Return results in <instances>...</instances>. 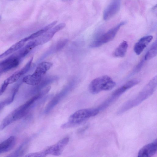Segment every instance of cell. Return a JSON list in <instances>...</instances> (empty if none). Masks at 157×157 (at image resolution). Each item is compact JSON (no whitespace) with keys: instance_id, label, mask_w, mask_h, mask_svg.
<instances>
[{"instance_id":"obj_1","label":"cell","mask_w":157,"mask_h":157,"mask_svg":"<svg viewBox=\"0 0 157 157\" xmlns=\"http://www.w3.org/2000/svg\"><path fill=\"white\" fill-rule=\"evenodd\" d=\"M157 76L154 77L135 97L127 101L121 107L118 112L121 114L139 105L151 95L157 86Z\"/></svg>"},{"instance_id":"obj_2","label":"cell","mask_w":157,"mask_h":157,"mask_svg":"<svg viewBox=\"0 0 157 157\" xmlns=\"http://www.w3.org/2000/svg\"><path fill=\"white\" fill-rule=\"evenodd\" d=\"M100 112L99 108L86 109L78 110L72 114L69 118L68 122L63 124L61 127L65 129L77 126L84 121L97 115Z\"/></svg>"},{"instance_id":"obj_3","label":"cell","mask_w":157,"mask_h":157,"mask_svg":"<svg viewBox=\"0 0 157 157\" xmlns=\"http://www.w3.org/2000/svg\"><path fill=\"white\" fill-rule=\"evenodd\" d=\"M53 65V64L51 62H44L40 63L32 74L27 76L23 78V82L32 86L39 85L46 72Z\"/></svg>"},{"instance_id":"obj_4","label":"cell","mask_w":157,"mask_h":157,"mask_svg":"<svg viewBox=\"0 0 157 157\" xmlns=\"http://www.w3.org/2000/svg\"><path fill=\"white\" fill-rule=\"evenodd\" d=\"M115 86V82L110 77L105 75L92 81L89 84V89L91 93L96 94L103 91L111 90Z\"/></svg>"},{"instance_id":"obj_5","label":"cell","mask_w":157,"mask_h":157,"mask_svg":"<svg viewBox=\"0 0 157 157\" xmlns=\"http://www.w3.org/2000/svg\"><path fill=\"white\" fill-rule=\"evenodd\" d=\"M139 82L140 80L138 79L131 80L115 90L112 93L110 97L109 98L98 108L100 111L104 110L109 106L126 91L137 85Z\"/></svg>"},{"instance_id":"obj_6","label":"cell","mask_w":157,"mask_h":157,"mask_svg":"<svg viewBox=\"0 0 157 157\" xmlns=\"http://www.w3.org/2000/svg\"><path fill=\"white\" fill-rule=\"evenodd\" d=\"M125 24V22L120 23L106 33L99 36L91 43L90 47L98 48L112 40L120 28Z\"/></svg>"},{"instance_id":"obj_7","label":"cell","mask_w":157,"mask_h":157,"mask_svg":"<svg viewBox=\"0 0 157 157\" xmlns=\"http://www.w3.org/2000/svg\"><path fill=\"white\" fill-rule=\"evenodd\" d=\"M69 141V138H65L43 151L46 155L50 154L55 156H60L63 152Z\"/></svg>"},{"instance_id":"obj_8","label":"cell","mask_w":157,"mask_h":157,"mask_svg":"<svg viewBox=\"0 0 157 157\" xmlns=\"http://www.w3.org/2000/svg\"><path fill=\"white\" fill-rule=\"evenodd\" d=\"M21 60L15 53L0 63V75L17 67Z\"/></svg>"},{"instance_id":"obj_9","label":"cell","mask_w":157,"mask_h":157,"mask_svg":"<svg viewBox=\"0 0 157 157\" xmlns=\"http://www.w3.org/2000/svg\"><path fill=\"white\" fill-rule=\"evenodd\" d=\"M65 23H62L48 31V32H46L41 37L35 40L38 45H43L50 41L56 33L63 29L65 27Z\"/></svg>"},{"instance_id":"obj_10","label":"cell","mask_w":157,"mask_h":157,"mask_svg":"<svg viewBox=\"0 0 157 157\" xmlns=\"http://www.w3.org/2000/svg\"><path fill=\"white\" fill-rule=\"evenodd\" d=\"M157 141L155 139L153 142L144 146L139 151V157H150L154 155L157 151Z\"/></svg>"},{"instance_id":"obj_11","label":"cell","mask_w":157,"mask_h":157,"mask_svg":"<svg viewBox=\"0 0 157 157\" xmlns=\"http://www.w3.org/2000/svg\"><path fill=\"white\" fill-rule=\"evenodd\" d=\"M120 7V0H115L104 10L103 19L105 20L110 19L119 10Z\"/></svg>"},{"instance_id":"obj_12","label":"cell","mask_w":157,"mask_h":157,"mask_svg":"<svg viewBox=\"0 0 157 157\" xmlns=\"http://www.w3.org/2000/svg\"><path fill=\"white\" fill-rule=\"evenodd\" d=\"M153 39V36L152 35L144 36L141 38L134 46V51L136 54L138 55L141 54Z\"/></svg>"},{"instance_id":"obj_13","label":"cell","mask_w":157,"mask_h":157,"mask_svg":"<svg viewBox=\"0 0 157 157\" xmlns=\"http://www.w3.org/2000/svg\"><path fill=\"white\" fill-rule=\"evenodd\" d=\"M57 21H55L49 24L42 29L32 34L28 37L23 39L25 42L40 37L42 35L49 30L53 27L57 23Z\"/></svg>"},{"instance_id":"obj_14","label":"cell","mask_w":157,"mask_h":157,"mask_svg":"<svg viewBox=\"0 0 157 157\" xmlns=\"http://www.w3.org/2000/svg\"><path fill=\"white\" fill-rule=\"evenodd\" d=\"M16 139L14 137L11 136L0 144V154L8 152L15 146Z\"/></svg>"},{"instance_id":"obj_15","label":"cell","mask_w":157,"mask_h":157,"mask_svg":"<svg viewBox=\"0 0 157 157\" xmlns=\"http://www.w3.org/2000/svg\"><path fill=\"white\" fill-rule=\"evenodd\" d=\"M128 44L127 42L124 41L121 43L114 52L113 56L116 57H123L126 53Z\"/></svg>"},{"instance_id":"obj_16","label":"cell","mask_w":157,"mask_h":157,"mask_svg":"<svg viewBox=\"0 0 157 157\" xmlns=\"http://www.w3.org/2000/svg\"><path fill=\"white\" fill-rule=\"evenodd\" d=\"M25 42L22 39L11 46L6 51L0 55V59L4 58L18 51L23 46Z\"/></svg>"},{"instance_id":"obj_17","label":"cell","mask_w":157,"mask_h":157,"mask_svg":"<svg viewBox=\"0 0 157 157\" xmlns=\"http://www.w3.org/2000/svg\"><path fill=\"white\" fill-rule=\"evenodd\" d=\"M26 74L25 72L22 68L20 70L17 71L7 78L4 82L9 85V84L14 83L18 80L23 75Z\"/></svg>"},{"instance_id":"obj_18","label":"cell","mask_w":157,"mask_h":157,"mask_svg":"<svg viewBox=\"0 0 157 157\" xmlns=\"http://www.w3.org/2000/svg\"><path fill=\"white\" fill-rule=\"evenodd\" d=\"M157 54V42H155L152 44L150 50L144 57V60L148 61L156 57Z\"/></svg>"},{"instance_id":"obj_19","label":"cell","mask_w":157,"mask_h":157,"mask_svg":"<svg viewBox=\"0 0 157 157\" xmlns=\"http://www.w3.org/2000/svg\"><path fill=\"white\" fill-rule=\"evenodd\" d=\"M68 40L67 39H64L59 41L57 45V50L59 51L62 50L68 43Z\"/></svg>"},{"instance_id":"obj_20","label":"cell","mask_w":157,"mask_h":157,"mask_svg":"<svg viewBox=\"0 0 157 157\" xmlns=\"http://www.w3.org/2000/svg\"><path fill=\"white\" fill-rule=\"evenodd\" d=\"M43 150L39 152L31 153L25 156L28 157H44L46 156Z\"/></svg>"},{"instance_id":"obj_21","label":"cell","mask_w":157,"mask_h":157,"mask_svg":"<svg viewBox=\"0 0 157 157\" xmlns=\"http://www.w3.org/2000/svg\"><path fill=\"white\" fill-rule=\"evenodd\" d=\"M144 59H143L142 60H141L140 63L138 64L136 68V70L137 71L139 70L141 68L142 66V65H143V63L144 62Z\"/></svg>"},{"instance_id":"obj_22","label":"cell","mask_w":157,"mask_h":157,"mask_svg":"<svg viewBox=\"0 0 157 157\" xmlns=\"http://www.w3.org/2000/svg\"><path fill=\"white\" fill-rule=\"evenodd\" d=\"M1 16H0V20H1Z\"/></svg>"}]
</instances>
